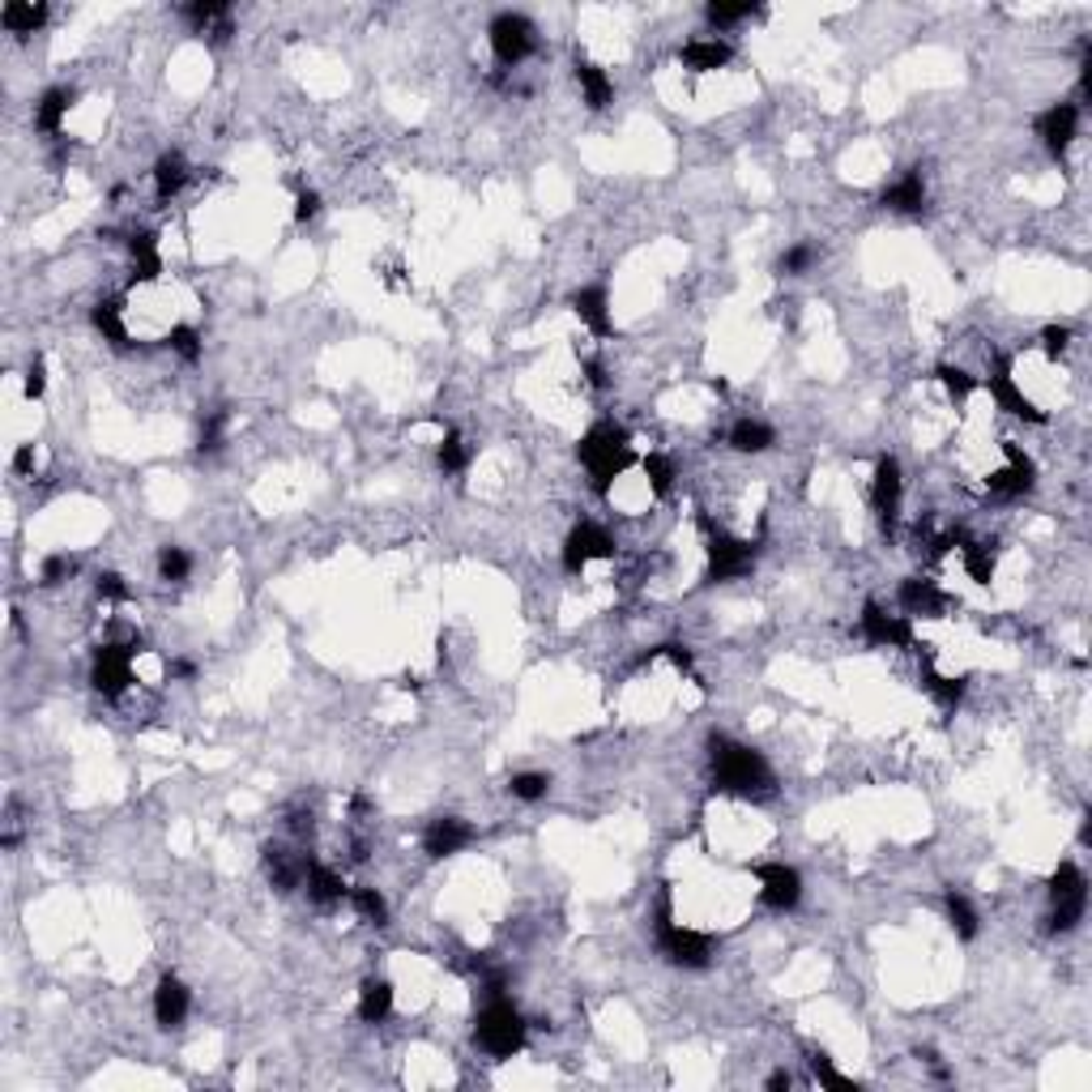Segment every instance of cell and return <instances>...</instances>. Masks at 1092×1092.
Listing matches in <instances>:
<instances>
[{
    "instance_id": "cell-51",
    "label": "cell",
    "mask_w": 1092,
    "mask_h": 1092,
    "mask_svg": "<svg viewBox=\"0 0 1092 1092\" xmlns=\"http://www.w3.org/2000/svg\"><path fill=\"white\" fill-rule=\"evenodd\" d=\"M321 214V193L316 188H303L299 197H295V223H312Z\"/></svg>"
},
{
    "instance_id": "cell-31",
    "label": "cell",
    "mask_w": 1092,
    "mask_h": 1092,
    "mask_svg": "<svg viewBox=\"0 0 1092 1092\" xmlns=\"http://www.w3.org/2000/svg\"><path fill=\"white\" fill-rule=\"evenodd\" d=\"M90 325L103 334V342H112L116 351H124L132 338H128V325H124V303L120 299H99L90 308Z\"/></svg>"
},
{
    "instance_id": "cell-42",
    "label": "cell",
    "mask_w": 1092,
    "mask_h": 1092,
    "mask_svg": "<svg viewBox=\"0 0 1092 1092\" xmlns=\"http://www.w3.org/2000/svg\"><path fill=\"white\" fill-rule=\"evenodd\" d=\"M640 470H644L653 495H670V486H675V462H670L666 453H649V457L640 462Z\"/></svg>"
},
{
    "instance_id": "cell-19",
    "label": "cell",
    "mask_w": 1092,
    "mask_h": 1092,
    "mask_svg": "<svg viewBox=\"0 0 1092 1092\" xmlns=\"http://www.w3.org/2000/svg\"><path fill=\"white\" fill-rule=\"evenodd\" d=\"M729 60H734V47H729L726 39H718V34H700V39H687L679 47V65L687 73H718V69H726Z\"/></svg>"
},
{
    "instance_id": "cell-15",
    "label": "cell",
    "mask_w": 1092,
    "mask_h": 1092,
    "mask_svg": "<svg viewBox=\"0 0 1092 1092\" xmlns=\"http://www.w3.org/2000/svg\"><path fill=\"white\" fill-rule=\"evenodd\" d=\"M474 841H479V833H474V824L462 820V816H440V820H431L427 833H423V850H427V857H436V862L457 857L462 850H470Z\"/></svg>"
},
{
    "instance_id": "cell-44",
    "label": "cell",
    "mask_w": 1092,
    "mask_h": 1092,
    "mask_svg": "<svg viewBox=\"0 0 1092 1092\" xmlns=\"http://www.w3.org/2000/svg\"><path fill=\"white\" fill-rule=\"evenodd\" d=\"M188 572H193V555L184 551V547H162L158 551V577L162 581H188Z\"/></svg>"
},
{
    "instance_id": "cell-17",
    "label": "cell",
    "mask_w": 1092,
    "mask_h": 1092,
    "mask_svg": "<svg viewBox=\"0 0 1092 1092\" xmlns=\"http://www.w3.org/2000/svg\"><path fill=\"white\" fill-rule=\"evenodd\" d=\"M896 602H900V610H905L909 619H944V614L952 610V598H948L935 581H926V577H909V581H900Z\"/></svg>"
},
{
    "instance_id": "cell-53",
    "label": "cell",
    "mask_w": 1092,
    "mask_h": 1092,
    "mask_svg": "<svg viewBox=\"0 0 1092 1092\" xmlns=\"http://www.w3.org/2000/svg\"><path fill=\"white\" fill-rule=\"evenodd\" d=\"M167 679L193 683V679H197V662H188V657H171V662H167Z\"/></svg>"
},
{
    "instance_id": "cell-7",
    "label": "cell",
    "mask_w": 1092,
    "mask_h": 1092,
    "mask_svg": "<svg viewBox=\"0 0 1092 1092\" xmlns=\"http://www.w3.org/2000/svg\"><path fill=\"white\" fill-rule=\"evenodd\" d=\"M534 34H538V30H534V22H529L525 13H495V22H491V30H486L491 52H495V60H499L504 69H516L521 60L534 56V47H538Z\"/></svg>"
},
{
    "instance_id": "cell-37",
    "label": "cell",
    "mask_w": 1092,
    "mask_h": 1092,
    "mask_svg": "<svg viewBox=\"0 0 1092 1092\" xmlns=\"http://www.w3.org/2000/svg\"><path fill=\"white\" fill-rule=\"evenodd\" d=\"M935 380L944 384V393L956 401V406H965L973 393H977V375H969L965 367H956V364H944V367H935Z\"/></svg>"
},
{
    "instance_id": "cell-21",
    "label": "cell",
    "mask_w": 1092,
    "mask_h": 1092,
    "mask_svg": "<svg viewBox=\"0 0 1092 1092\" xmlns=\"http://www.w3.org/2000/svg\"><path fill=\"white\" fill-rule=\"evenodd\" d=\"M308 862H312V857L286 850V846H265V870H269V883H273L278 892H295V888H303Z\"/></svg>"
},
{
    "instance_id": "cell-4",
    "label": "cell",
    "mask_w": 1092,
    "mask_h": 1092,
    "mask_svg": "<svg viewBox=\"0 0 1092 1092\" xmlns=\"http://www.w3.org/2000/svg\"><path fill=\"white\" fill-rule=\"evenodd\" d=\"M474 1041H479V1050L491 1054V1059H512V1054H521V1046H525V1016L499 994V998H491L483 1011H479V1020H474Z\"/></svg>"
},
{
    "instance_id": "cell-54",
    "label": "cell",
    "mask_w": 1092,
    "mask_h": 1092,
    "mask_svg": "<svg viewBox=\"0 0 1092 1092\" xmlns=\"http://www.w3.org/2000/svg\"><path fill=\"white\" fill-rule=\"evenodd\" d=\"M13 470H17V474H30V470H34V444H22V449L13 453Z\"/></svg>"
},
{
    "instance_id": "cell-8",
    "label": "cell",
    "mask_w": 1092,
    "mask_h": 1092,
    "mask_svg": "<svg viewBox=\"0 0 1092 1092\" xmlns=\"http://www.w3.org/2000/svg\"><path fill=\"white\" fill-rule=\"evenodd\" d=\"M614 538H610L607 525H598V521H577L572 529H568V538H564V572L568 577H581L594 559H614Z\"/></svg>"
},
{
    "instance_id": "cell-40",
    "label": "cell",
    "mask_w": 1092,
    "mask_h": 1092,
    "mask_svg": "<svg viewBox=\"0 0 1092 1092\" xmlns=\"http://www.w3.org/2000/svg\"><path fill=\"white\" fill-rule=\"evenodd\" d=\"M167 346H171V355H180L184 364H197L201 359V351H205V342H201V334L193 329V325H171V334L162 338Z\"/></svg>"
},
{
    "instance_id": "cell-56",
    "label": "cell",
    "mask_w": 1092,
    "mask_h": 1092,
    "mask_svg": "<svg viewBox=\"0 0 1092 1092\" xmlns=\"http://www.w3.org/2000/svg\"><path fill=\"white\" fill-rule=\"evenodd\" d=\"M794 1084V1076L790 1072H772L768 1080H764V1089H772V1092H781V1089H790Z\"/></svg>"
},
{
    "instance_id": "cell-43",
    "label": "cell",
    "mask_w": 1092,
    "mask_h": 1092,
    "mask_svg": "<svg viewBox=\"0 0 1092 1092\" xmlns=\"http://www.w3.org/2000/svg\"><path fill=\"white\" fill-rule=\"evenodd\" d=\"M705 17H709L718 30H729V26H738V22L760 17V4H726V0H713V4L705 9Z\"/></svg>"
},
{
    "instance_id": "cell-47",
    "label": "cell",
    "mask_w": 1092,
    "mask_h": 1092,
    "mask_svg": "<svg viewBox=\"0 0 1092 1092\" xmlns=\"http://www.w3.org/2000/svg\"><path fill=\"white\" fill-rule=\"evenodd\" d=\"M95 594H99L103 602H112V607H124V602L132 598V590H128V581H124L120 572H99V581H95Z\"/></svg>"
},
{
    "instance_id": "cell-46",
    "label": "cell",
    "mask_w": 1092,
    "mask_h": 1092,
    "mask_svg": "<svg viewBox=\"0 0 1092 1092\" xmlns=\"http://www.w3.org/2000/svg\"><path fill=\"white\" fill-rule=\"evenodd\" d=\"M223 440H227V410H214V414L201 423V440H197V449H201V453H218V449H223Z\"/></svg>"
},
{
    "instance_id": "cell-33",
    "label": "cell",
    "mask_w": 1092,
    "mask_h": 1092,
    "mask_svg": "<svg viewBox=\"0 0 1092 1092\" xmlns=\"http://www.w3.org/2000/svg\"><path fill=\"white\" fill-rule=\"evenodd\" d=\"M961 564H965L973 585H990V581H994V551H990V542L965 538V542H961Z\"/></svg>"
},
{
    "instance_id": "cell-12",
    "label": "cell",
    "mask_w": 1092,
    "mask_h": 1092,
    "mask_svg": "<svg viewBox=\"0 0 1092 1092\" xmlns=\"http://www.w3.org/2000/svg\"><path fill=\"white\" fill-rule=\"evenodd\" d=\"M862 636L875 644V649H913V623L909 614H892L879 602H866L862 607V619H857Z\"/></svg>"
},
{
    "instance_id": "cell-57",
    "label": "cell",
    "mask_w": 1092,
    "mask_h": 1092,
    "mask_svg": "<svg viewBox=\"0 0 1092 1092\" xmlns=\"http://www.w3.org/2000/svg\"><path fill=\"white\" fill-rule=\"evenodd\" d=\"M1080 846H1092V824H1089V820L1080 824Z\"/></svg>"
},
{
    "instance_id": "cell-38",
    "label": "cell",
    "mask_w": 1092,
    "mask_h": 1092,
    "mask_svg": "<svg viewBox=\"0 0 1092 1092\" xmlns=\"http://www.w3.org/2000/svg\"><path fill=\"white\" fill-rule=\"evenodd\" d=\"M944 909H948V922H952V931H956L961 939H977V909L969 905V896H961V892H948Z\"/></svg>"
},
{
    "instance_id": "cell-55",
    "label": "cell",
    "mask_w": 1092,
    "mask_h": 1092,
    "mask_svg": "<svg viewBox=\"0 0 1092 1092\" xmlns=\"http://www.w3.org/2000/svg\"><path fill=\"white\" fill-rule=\"evenodd\" d=\"M581 367H585V380H590L594 388H607V384H610V380H607V367L598 364V359H585V364H581Z\"/></svg>"
},
{
    "instance_id": "cell-16",
    "label": "cell",
    "mask_w": 1092,
    "mask_h": 1092,
    "mask_svg": "<svg viewBox=\"0 0 1092 1092\" xmlns=\"http://www.w3.org/2000/svg\"><path fill=\"white\" fill-rule=\"evenodd\" d=\"M1037 137H1041V145H1046L1054 158H1063V154L1072 150V141L1080 137V108H1076V103H1054V108H1046V112L1037 116Z\"/></svg>"
},
{
    "instance_id": "cell-22",
    "label": "cell",
    "mask_w": 1092,
    "mask_h": 1092,
    "mask_svg": "<svg viewBox=\"0 0 1092 1092\" xmlns=\"http://www.w3.org/2000/svg\"><path fill=\"white\" fill-rule=\"evenodd\" d=\"M303 888H308V900L316 905V909H334V905H342L346 896H351V888L342 883V875L334 870V866H325V862H308V875H303Z\"/></svg>"
},
{
    "instance_id": "cell-3",
    "label": "cell",
    "mask_w": 1092,
    "mask_h": 1092,
    "mask_svg": "<svg viewBox=\"0 0 1092 1092\" xmlns=\"http://www.w3.org/2000/svg\"><path fill=\"white\" fill-rule=\"evenodd\" d=\"M1089 913V875L1076 862H1059V870L1050 875V918L1046 931L1050 935H1072Z\"/></svg>"
},
{
    "instance_id": "cell-48",
    "label": "cell",
    "mask_w": 1092,
    "mask_h": 1092,
    "mask_svg": "<svg viewBox=\"0 0 1092 1092\" xmlns=\"http://www.w3.org/2000/svg\"><path fill=\"white\" fill-rule=\"evenodd\" d=\"M811 1072H816V1080H820L824 1089H853V1080L850 1076H841V1072L833 1067V1059H828L824 1050H816V1054H811Z\"/></svg>"
},
{
    "instance_id": "cell-39",
    "label": "cell",
    "mask_w": 1092,
    "mask_h": 1092,
    "mask_svg": "<svg viewBox=\"0 0 1092 1092\" xmlns=\"http://www.w3.org/2000/svg\"><path fill=\"white\" fill-rule=\"evenodd\" d=\"M816 260H820V247H816V243H794V247H785V252H781L777 273H781V278H803Z\"/></svg>"
},
{
    "instance_id": "cell-34",
    "label": "cell",
    "mask_w": 1092,
    "mask_h": 1092,
    "mask_svg": "<svg viewBox=\"0 0 1092 1092\" xmlns=\"http://www.w3.org/2000/svg\"><path fill=\"white\" fill-rule=\"evenodd\" d=\"M351 909L371 922V926H388V900H384V892L380 888H371V883H359V888H351Z\"/></svg>"
},
{
    "instance_id": "cell-45",
    "label": "cell",
    "mask_w": 1092,
    "mask_h": 1092,
    "mask_svg": "<svg viewBox=\"0 0 1092 1092\" xmlns=\"http://www.w3.org/2000/svg\"><path fill=\"white\" fill-rule=\"evenodd\" d=\"M73 572H77V559H73V555H65V551H56V555H47V559H43L39 581H43L47 590H56V585L73 581Z\"/></svg>"
},
{
    "instance_id": "cell-14",
    "label": "cell",
    "mask_w": 1092,
    "mask_h": 1092,
    "mask_svg": "<svg viewBox=\"0 0 1092 1092\" xmlns=\"http://www.w3.org/2000/svg\"><path fill=\"white\" fill-rule=\"evenodd\" d=\"M900 499H905V479H900V462L896 457H879L875 462V479H870V504L883 521V529H896L900 516Z\"/></svg>"
},
{
    "instance_id": "cell-41",
    "label": "cell",
    "mask_w": 1092,
    "mask_h": 1092,
    "mask_svg": "<svg viewBox=\"0 0 1092 1092\" xmlns=\"http://www.w3.org/2000/svg\"><path fill=\"white\" fill-rule=\"evenodd\" d=\"M547 790H551V777H547V772H512V781H508V794H512L516 803H542Z\"/></svg>"
},
{
    "instance_id": "cell-24",
    "label": "cell",
    "mask_w": 1092,
    "mask_h": 1092,
    "mask_svg": "<svg viewBox=\"0 0 1092 1092\" xmlns=\"http://www.w3.org/2000/svg\"><path fill=\"white\" fill-rule=\"evenodd\" d=\"M73 99H77V90H69V86H52V90L34 103V128H39L43 137H60V128H65L69 112H73Z\"/></svg>"
},
{
    "instance_id": "cell-27",
    "label": "cell",
    "mask_w": 1092,
    "mask_h": 1092,
    "mask_svg": "<svg viewBox=\"0 0 1092 1092\" xmlns=\"http://www.w3.org/2000/svg\"><path fill=\"white\" fill-rule=\"evenodd\" d=\"M128 256H132V286H145L162 273V252L154 231H132L128 236Z\"/></svg>"
},
{
    "instance_id": "cell-35",
    "label": "cell",
    "mask_w": 1092,
    "mask_h": 1092,
    "mask_svg": "<svg viewBox=\"0 0 1092 1092\" xmlns=\"http://www.w3.org/2000/svg\"><path fill=\"white\" fill-rule=\"evenodd\" d=\"M922 683H926V692L944 705V709H956L961 700H965V679H952V675H939L931 662L922 666Z\"/></svg>"
},
{
    "instance_id": "cell-23",
    "label": "cell",
    "mask_w": 1092,
    "mask_h": 1092,
    "mask_svg": "<svg viewBox=\"0 0 1092 1092\" xmlns=\"http://www.w3.org/2000/svg\"><path fill=\"white\" fill-rule=\"evenodd\" d=\"M180 13H184V22H188L197 34L231 39V4H223V0H197V4H184Z\"/></svg>"
},
{
    "instance_id": "cell-25",
    "label": "cell",
    "mask_w": 1092,
    "mask_h": 1092,
    "mask_svg": "<svg viewBox=\"0 0 1092 1092\" xmlns=\"http://www.w3.org/2000/svg\"><path fill=\"white\" fill-rule=\"evenodd\" d=\"M188 180H193V167H188V158H184L180 150L158 154V162H154V197H158V201L180 197Z\"/></svg>"
},
{
    "instance_id": "cell-2",
    "label": "cell",
    "mask_w": 1092,
    "mask_h": 1092,
    "mask_svg": "<svg viewBox=\"0 0 1092 1092\" xmlns=\"http://www.w3.org/2000/svg\"><path fill=\"white\" fill-rule=\"evenodd\" d=\"M577 457H581V466L590 470V479H594V491H598V495H607L610 483H614L619 474H627V466L636 462V453H632V436H627V427H619L614 419L594 423V427L581 436Z\"/></svg>"
},
{
    "instance_id": "cell-11",
    "label": "cell",
    "mask_w": 1092,
    "mask_h": 1092,
    "mask_svg": "<svg viewBox=\"0 0 1092 1092\" xmlns=\"http://www.w3.org/2000/svg\"><path fill=\"white\" fill-rule=\"evenodd\" d=\"M755 879H760V905L772 909V913H790L798 909L803 900V875L785 862H764L755 866Z\"/></svg>"
},
{
    "instance_id": "cell-5",
    "label": "cell",
    "mask_w": 1092,
    "mask_h": 1092,
    "mask_svg": "<svg viewBox=\"0 0 1092 1092\" xmlns=\"http://www.w3.org/2000/svg\"><path fill=\"white\" fill-rule=\"evenodd\" d=\"M657 952L666 965L675 969H705L713 961V939L696 926H683L670 918V909H662V922H657Z\"/></svg>"
},
{
    "instance_id": "cell-28",
    "label": "cell",
    "mask_w": 1092,
    "mask_h": 1092,
    "mask_svg": "<svg viewBox=\"0 0 1092 1092\" xmlns=\"http://www.w3.org/2000/svg\"><path fill=\"white\" fill-rule=\"evenodd\" d=\"M883 205L896 210V214H922L926 210V180H922V171H905L900 180H892L883 188Z\"/></svg>"
},
{
    "instance_id": "cell-9",
    "label": "cell",
    "mask_w": 1092,
    "mask_h": 1092,
    "mask_svg": "<svg viewBox=\"0 0 1092 1092\" xmlns=\"http://www.w3.org/2000/svg\"><path fill=\"white\" fill-rule=\"evenodd\" d=\"M132 653H141L137 644H120V640H108L95 649V666H90V683L99 696L108 700H120L124 692L132 687Z\"/></svg>"
},
{
    "instance_id": "cell-6",
    "label": "cell",
    "mask_w": 1092,
    "mask_h": 1092,
    "mask_svg": "<svg viewBox=\"0 0 1092 1092\" xmlns=\"http://www.w3.org/2000/svg\"><path fill=\"white\" fill-rule=\"evenodd\" d=\"M705 529V551H709V581H738L755 568V547L747 538H734L709 516H700Z\"/></svg>"
},
{
    "instance_id": "cell-36",
    "label": "cell",
    "mask_w": 1092,
    "mask_h": 1092,
    "mask_svg": "<svg viewBox=\"0 0 1092 1092\" xmlns=\"http://www.w3.org/2000/svg\"><path fill=\"white\" fill-rule=\"evenodd\" d=\"M436 462H440V470H444V474H462V470H470L474 449L466 444V436L449 431V436L440 440V449H436Z\"/></svg>"
},
{
    "instance_id": "cell-18",
    "label": "cell",
    "mask_w": 1092,
    "mask_h": 1092,
    "mask_svg": "<svg viewBox=\"0 0 1092 1092\" xmlns=\"http://www.w3.org/2000/svg\"><path fill=\"white\" fill-rule=\"evenodd\" d=\"M572 312H577V321H581V325H585L594 338H610V334H614L607 282H590V286L572 290Z\"/></svg>"
},
{
    "instance_id": "cell-30",
    "label": "cell",
    "mask_w": 1092,
    "mask_h": 1092,
    "mask_svg": "<svg viewBox=\"0 0 1092 1092\" xmlns=\"http://www.w3.org/2000/svg\"><path fill=\"white\" fill-rule=\"evenodd\" d=\"M393 1016V981L388 977H367L359 985V1020L364 1024H384Z\"/></svg>"
},
{
    "instance_id": "cell-52",
    "label": "cell",
    "mask_w": 1092,
    "mask_h": 1092,
    "mask_svg": "<svg viewBox=\"0 0 1092 1092\" xmlns=\"http://www.w3.org/2000/svg\"><path fill=\"white\" fill-rule=\"evenodd\" d=\"M286 828L299 837V841H308L312 833H316V816L312 811H290V820H286Z\"/></svg>"
},
{
    "instance_id": "cell-20",
    "label": "cell",
    "mask_w": 1092,
    "mask_h": 1092,
    "mask_svg": "<svg viewBox=\"0 0 1092 1092\" xmlns=\"http://www.w3.org/2000/svg\"><path fill=\"white\" fill-rule=\"evenodd\" d=\"M188 1007H193L188 985H184L175 973L158 977V985H154V1020H158V1029H180L184 1016H188Z\"/></svg>"
},
{
    "instance_id": "cell-1",
    "label": "cell",
    "mask_w": 1092,
    "mask_h": 1092,
    "mask_svg": "<svg viewBox=\"0 0 1092 1092\" xmlns=\"http://www.w3.org/2000/svg\"><path fill=\"white\" fill-rule=\"evenodd\" d=\"M709 764H713V785L726 790V794H738V798L772 794V768H768V760L755 747L738 742V738L713 734L709 738Z\"/></svg>"
},
{
    "instance_id": "cell-32",
    "label": "cell",
    "mask_w": 1092,
    "mask_h": 1092,
    "mask_svg": "<svg viewBox=\"0 0 1092 1092\" xmlns=\"http://www.w3.org/2000/svg\"><path fill=\"white\" fill-rule=\"evenodd\" d=\"M43 22H47V4H30V0H9V4L0 9V26H4L9 34H17V39H26V34L43 30Z\"/></svg>"
},
{
    "instance_id": "cell-13",
    "label": "cell",
    "mask_w": 1092,
    "mask_h": 1092,
    "mask_svg": "<svg viewBox=\"0 0 1092 1092\" xmlns=\"http://www.w3.org/2000/svg\"><path fill=\"white\" fill-rule=\"evenodd\" d=\"M1003 457H1007V466L990 470V479H985V491H990V495L1011 499V495H1024V491L1037 486V466H1033V457H1029L1020 444L1003 440Z\"/></svg>"
},
{
    "instance_id": "cell-29",
    "label": "cell",
    "mask_w": 1092,
    "mask_h": 1092,
    "mask_svg": "<svg viewBox=\"0 0 1092 1092\" xmlns=\"http://www.w3.org/2000/svg\"><path fill=\"white\" fill-rule=\"evenodd\" d=\"M729 449L734 453H742V457H760V453H768L772 444H777V431L768 427V423H760V419H738L734 427H729Z\"/></svg>"
},
{
    "instance_id": "cell-49",
    "label": "cell",
    "mask_w": 1092,
    "mask_h": 1092,
    "mask_svg": "<svg viewBox=\"0 0 1092 1092\" xmlns=\"http://www.w3.org/2000/svg\"><path fill=\"white\" fill-rule=\"evenodd\" d=\"M1067 346H1072V329H1067V325H1046V329H1041V351H1046V359H1063Z\"/></svg>"
},
{
    "instance_id": "cell-50",
    "label": "cell",
    "mask_w": 1092,
    "mask_h": 1092,
    "mask_svg": "<svg viewBox=\"0 0 1092 1092\" xmlns=\"http://www.w3.org/2000/svg\"><path fill=\"white\" fill-rule=\"evenodd\" d=\"M22 393L30 397V401H39L43 393H47V364L34 355L30 364H26V380H22Z\"/></svg>"
},
{
    "instance_id": "cell-26",
    "label": "cell",
    "mask_w": 1092,
    "mask_h": 1092,
    "mask_svg": "<svg viewBox=\"0 0 1092 1092\" xmlns=\"http://www.w3.org/2000/svg\"><path fill=\"white\" fill-rule=\"evenodd\" d=\"M572 73H577V86H581V99L594 108V112H607L610 99H614V82H610V73L602 65H594V60H585V56H577V65H572Z\"/></svg>"
},
{
    "instance_id": "cell-10",
    "label": "cell",
    "mask_w": 1092,
    "mask_h": 1092,
    "mask_svg": "<svg viewBox=\"0 0 1092 1092\" xmlns=\"http://www.w3.org/2000/svg\"><path fill=\"white\" fill-rule=\"evenodd\" d=\"M985 388H990V397H994V406L1003 410V414H1011V419H1020V423H1033V427H1046L1050 423V414L1016 384V375H1011V364L1007 359H998V364L990 367V380H985Z\"/></svg>"
}]
</instances>
